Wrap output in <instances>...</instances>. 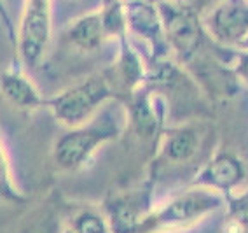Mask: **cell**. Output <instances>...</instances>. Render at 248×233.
<instances>
[{"label": "cell", "mask_w": 248, "mask_h": 233, "mask_svg": "<svg viewBox=\"0 0 248 233\" xmlns=\"http://www.w3.org/2000/svg\"><path fill=\"white\" fill-rule=\"evenodd\" d=\"M128 128V114L121 100H110L91 119L67 132L54 142L53 163L58 170L76 172L88 165L105 144L117 140Z\"/></svg>", "instance_id": "6da1fadb"}, {"label": "cell", "mask_w": 248, "mask_h": 233, "mask_svg": "<svg viewBox=\"0 0 248 233\" xmlns=\"http://www.w3.org/2000/svg\"><path fill=\"white\" fill-rule=\"evenodd\" d=\"M224 209V197L203 186H187L161 205L152 207L138 232H175L187 230L212 212Z\"/></svg>", "instance_id": "7a4b0ae2"}, {"label": "cell", "mask_w": 248, "mask_h": 233, "mask_svg": "<svg viewBox=\"0 0 248 233\" xmlns=\"http://www.w3.org/2000/svg\"><path fill=\"white\" fill-rule=\"evenodd\" d=\"M110 100H119V97L107 68L46 99L44 107L62 126L74 128L91 119Z\"/></svg>", "instance_id": "3957f363"}, {"label": "cell", "mask_w": 248, "mask_h": 233, "mask_svg": "<svg viewBox=\"0 0 248 233\" xmlns=\"http://www.w3.org/2000/svg\"><path fill=\"white\" fill-rule=\"evenodd\" d=\"M164 37L171 56L180 65L191 62L212 42L201 23V14L187 0H155Z\"/></svg>", "instance_id": "277c9868"}, {"label": "cell", "mask_w": 248, "mask_h": 233, "mask_svg": "<svg viewBox=\"0 0 248 233\" xmlns=\"http://www.w3.org/2000/svg\"><path fill=\"white\" fill-rule=\"evenodd\" d=\"M53 37V0H25L19 23L16 25V42L19 62L25 68L40 67L47 54Z\"/></svg>", "instance_id": "5b68a950"}, {"label": "cell", "mask_w": 248, "mask_h": 233, "mask_svg": "<svg viewBox=\"0 0 248 233\" xmlns=\"http://www.w3.org/2000/svg\"><path fill=\"white\" fill-rule=\"evenodd\" d=\"M204 125L201 121H182L173 126H164L155 142V154L149 168V179L155 177L170 166H182L191 163L204 142Z\"/></svg>", "instance_id": "8992f818"}, {"label": "cell", "mask_w": 248, "mask_h": 233, "mask_svg": "<svg viewBox=\"0 0 248 233\" xmlns=\"http://www.w3.org/2000/svg\"><path fill=\"white\" fill-rule=\"evenodd\" d=\"M206 35L215 44L234 51L248 48V0H220L201 14Z\"/></svg>", "instance_id": "52a82bcc"}, {"label": "cell", "mask_w": 248, "mask_h": 233, "mask_svg": "<svg viewBox=\"0 0 248 233\" xmlns=\"http://www.w3.org/2000/svg\"><path fill=\"white\" fill-rule=\"evenodd\" d=\"M128 114V128L145 142H157L170 116L163 95L142 84L123 100Z\"/></svg>", "instance_id": "ba28073f"}, {"label": "cell", "mask_w": 248, "mask_h": 233, "mask_svg": "<svg viewBox=\"0 0 248 233\" xmlns=\"http://www.w3.org/2000/svg\"><path fill=\"white\" fill-rule=\"evenodd\" d=\"M152 189H154V183L149 179L142 188L135 191L119 193L107 198L102 211L107 217L110 232L140 230L142 221L152 209Z\"/></svg>", "instance_id": "9c48e42d"}, {"label": "cell", "mask_w": 248, "mask_h": 233, "mask_svg": "<svg viewBox=\"0 0 248 233\" xmlns=\"http://www.w3.org/2000/svg\"><path fill=\"white\" fill-rule=\"evenodd\" d=\"M247 181V165L229 149H220L212 154L208 162L201 166V170L191 179V186H203L220 193L226 198L227 195L239 191Z\"/></svg>", "instance_id": "30bf717a"}, {"label": "cell", "mask_w": 248, "mask_h": 233, "mask_svg": "<svg viewBox=\"0 0 248 233\" xmlns=\"http://www.w3.org/2000/svg\"><path fill=\"white\" fill-rule=\"evenodd\" d=\"M124 7H126V23H128L129 35L142 39L143 44L149 48V53H151L149 62L171 56L155 0H133L124 4Z\"/></svg>", "instance_id": "8fae6325"}, {"label": "cell", "mask_w": 248, "mask_h": 233, "mask_svg": "<svg viewBox=\"0 0 248 233\" xmlns=\"http://www.w3.org/2000/svg\"><path fill=\"white\" fill-rule=\"evenodd\" d=\"M0 93L13 107L19 111L30 112L44 109V95L31 81L21 62L13 63L0 74Z\"/></svg>", "instance_id": "7c38bea8"}, {"label": "cell", "mask_w": 248, "mask_h": 233, "mask_svg": "<svg viewBox=\"0 0 248 233\" xmlns=\"http://www.w3.org/2000/svg\"><path fill=\"white\" fill-rule=\"evenodd\" d=\"M63 42L80 53H94L107 42L105 30H103L100 9L89 11L80 14L79 18L72 19L62 33Z\"/></svg>", "instance_id": "4fadbf2b"}, {"label": "cell", "mask_w": 248, "mask_h": 233, "mask_svg": "<svg viewBox=\"0 0 248 233\" xmlns=\"http://www.w3.org/2000/svg\"><path fill=\"white\" fill-rule=\"evenodd\" d=\"M100 16H102L103 30H105L107 41H119L129 33L128 23H126V7L123 0H102Z\"/></svg>", "instance_id": "5bb4252c"}, {"label": "cell", "mask_w": 248, "mask_h": 233, "mask_svg": "<svg viewBox=\"0 0 248 233\" xmlns=\"http://www.w3.org/2000/svg\"><path fill=\"white\" fill-rule=\"evenodd\" d=\"M0 200L9 203H23L27 202V197L18 188L16 179H14L13 163H11L9 152L5 148V142L0 133Z\"/></svg>", "instance_id": "9a60e30c"}, {"label": "cell", "mask_w": 248, "mask_h": 233, "mask_svg": "<svg viewBox=\"0 0 248 233\" xmlns=\"http://www.w3.org/2000/svg\"><path fill=\"white\" fill-rule=\"evenodd\" d=\"M70 232L77 233H108V223L100 207H80L70 217Z\"/></svg>", "instance_id": "2e32d148"}, {"label": "cell", "mask_w": 248, "mask_h": 233, "mask_svg": "<svg viewBox=\"0 0 248 233\" xmlns=\"http://www.w3.org/2000/svg\"><path fill=\"white\" fill-rule=\"evenodd\" d=\"M0 21H2L5 32H7V35H9V41L14 44V42H16V25H14L9 11H7L5 0H0Z\"/></svg>", "instance_id": "e0dca14e"}, {"label": "cell", "mask_w": 248, "mask_h": 233, "mask_svg": "<svg viewBox=\"0 0 248 233\" xmlns=\"http://www.w3.org/2000/svg\"><path fill=\"white\" fill-rule=\"evenodd\" d=\"M217 2H220V0H189V4H191L200 14H203L204 11H208L210 7L215 5Z\"/></svg>", "instance_id": "ac0fdd59"}, {"label": "cell", "mask_w": 248, "mask_h": 233, "mask_svg": "<svg viewBox=\"0 0 248 233\" xmlns=\"http://www.w3.org/2000/svg\"><path fill=\"white\" fill-rule=\"evenodd\" d=\"M124 4H128V2H133V0H123Z\"/></svg>", "instance_id": "d6986e66"}]
</instances>
